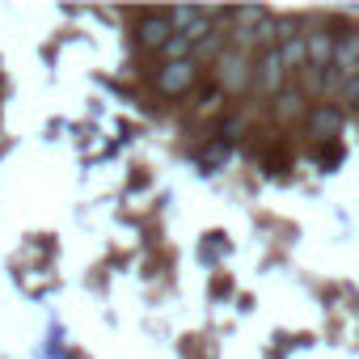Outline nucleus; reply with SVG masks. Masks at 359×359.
Listing matches in <instances>:
<instances>
[{"instance_id":"nucleus-7","label":"nucleus","mask_w":359,"mask_h":359,"mask_svg":"<svg viewBox=\"0 0 359 359\" xmlns=\"http://www.w3.org/2000/svg\"><path fill=\"white\" fill-rule=\"evenodd\" d=\"M334 68L342 76H359V30L338 34V43H334Z\"/></svg>"},{"instance_id":"nucleus-1","label":"nucleus","mask_w":359,"mask_h":359,"mask_svg":"<svg viewBox=\"0 0 359 359\" xmlns=\"http://www.w3.org/2000/svg\"><path fill=\"white\" fill-rule=\"evenodd\" d=\"M229 47L237 51H254V47H275V18L266 9H233V30H229Z\"/></svg>"},{"instance_id":"nucleus-10","label":"nucleus","mask_w":359,"mask_h":359,"mask_svg":"<svg viewBox=\"0 0 359 359\" xmlns=\"http://www.w3.org/2000/svg\"><path fill=\"white\" fill-rule=\"evenodd\" d=\"M279 55H283L287 72H304V68H309V39H292V43H283Z\"/></svg>"},{"instance_id":"nucleus-13","label":"nucleus","mask_w":359,"mask_h":359,"mask_svg":"<svg viewBox=\"0 0 359 359\" xmlns=\"http://www.w3.org/2000/svg\"><path fill=\"white\" fill-rule=\"evenodd\" d=\"M342 85H346V76H342L338 68H330V76H325V97H342Z\"/></svg>"},{"instance_id":"nucleus-4","label":"nucleus","mask_w":359,"mask_h":359,"mask_svg":"<svg viewBox=\"0 0 359 359\" xmlns=\"http://www.w3.org/2000/svg\"><path fill=\"white\" fill-rule=\"evenodd\" d=\"M195 81H199V60L161 64V68H156V93H165V97H182V93H191Z\"/></svg>"},{"instance_id":"nucleus-8","label":"nucleus","mask_w":359,"mask_h":359,"mask_svg":"<svg viewBox=\"0 0 359 359\" xmlns=\"http://www.w3.org/2000/svg\"><path fill=\"white\" fill-rule=\"evenodd\" d=\"M271 110H275V118L279 123H296V118H309V106H304V89H296V85H287L275 102H271Z\"/></svg>"},{"instance_id":"nucleus-6","label":"nucleus","mask_w":359,"mask_h":359,"mask_svg":"<svg viewBox=\"0 0 359 359\" xmlns=\"http://www.w3.org/2000/svg\"><path fill=\"white\" fill-rule=\"evenodd\" d=\"M309 135H317V140H334V135H342V106H334V102H321V106H313L309 110Z\"/></svg>"},{"instance_id":"nucleus-11","label":"nucleus","mask_w":359,"mask_h":359,"mask_svg":"<svg viewBox=\"0 0 359 359\" xmlns=\"http://www.w3.org/2000/svg\"><path fill=\"white\" fill-rule=\"evenodd\" d=\"M325 76H330V68L309 64V68L300 72V89H304V93H325Z\"/></svg>"},{"instance_id":"nucleus-3","label":"nucleus","mask_w":359,"mask_h":359,"mask_svg":"<svg viewBox=\"0 0 359 359\" xmlns=\"http://www.w3.org/2000/svg\"><path fill=\"white\" fill-rule=\"evenodd\" d=\"M254 89L262 97H279L287 89V64L279 55V47H266L258 60H254Z\"/></svg>"},{"instance_id":"nucleus-9","label":"nucleus","mask_w":359,"mask_h":359,"mask_svg":"<svg viewBox=\"0 0 359 359\" xmlns=\"http://www.w3.org/2000/svg\"><path fill=\"white\" fill-rule=\"evenodd\" d=\"M309 39V64H317V68H334V34L330 30H313V34H304Z\"/></svg>"},{"instance_id":"nucleus-5","label":"nucleus","mask_w":359,"mask_h":359,"mask_svg":"<svg viewBox=\"0 0 359 359\" xmlns=\"http://www.w3.org/2000/svg\"><path fill=\"white\" fill-rule=\"evenodd\" d=\"M173 34H177V30H173L169 13H144V18H140V30H135V43H140L144 51H156V55H161V47H165Z\"/></svg>"},{"instance_id":"nucleus-2","label":"nucleus","mask_w":359,"mask_h":359,"mask_svg":"<svg viewBox=\"0 0 359 359\" xmlns=\"http://www.w3.org/2000/svg\"><path fill=\"white\" fill-rule=\"evenodd\" d=\"M216 85H220L224 93H233V97H241L245 89H254V55L229 47V51L216 60Z\"/></svg>"},{"instance_id":"nucleus-12","label":"nucleus","mask_w":359,"mask_h":359,"mask_svg":"<svg viewBox=\"0 0 359 359\" xmlns=\"http://www.w3.org/2000/svg\"><path fill=\"white\" fill-rule=\"evenodd\" d=\"M342 106H351V110H359V76H346V85H342V97H338Z\"/></svg>"}]
</instances>
